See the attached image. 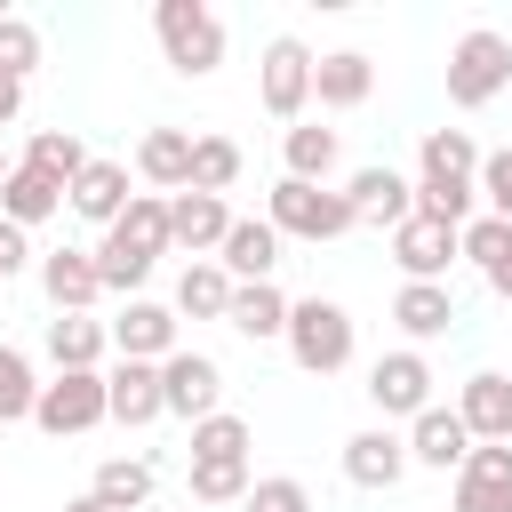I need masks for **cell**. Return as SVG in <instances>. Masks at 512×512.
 <instances>
[{
  "mask_svg": "<svg viewBox=\"0 0 512 512\" xmlns=\"http://www.w3.org/2000/svg\"><path fill=\"white\" fill-rule=\"evenodd\" d=\"M88 256H96L104 296H136V288L152 280V264L168 256V200H160V192H136V200L120 208V224H112Z\"/></svg>",
  "mask_w": 512,
  "mask_h": 512,
  "instance_id": "obj_1",
  "label": "cell"
},
{
  "mask_svg": "<svg viewBox=\"0 0 512 512\" xmlns=\"http://www.w3.org/2000/svg\"><path fill=\"white\" fill-rule=\"evenodd\" d=\"M280 344H288V360L304 368V376H336V368H352V312L336 304V296H304V304H288V328H280Z\"/></svg>",
  "mask_w": 512,
  "mask_h": 512,
  "instance_id": "obj_2",
  "label": "cell"
},
{
  "mask_svg": "<svg viewBox=\"0 0 512 512\" xmlns=\"http://www.w3.org/2000/svg\"><path fill=\"white\" fill-rule=\"evenodd\" d=\"M152 32H160V48H168V64L184 80H208L224 64V16L208 0H160L152 8Z\"/></svg>",
  "mask_w": 512,
  "mask_h": 512,
  "instance_id": "obj_3",
  "label": "cell"
},
{
  "mask_svg": "<svg viewBox=\"0 0 512 512\" xmlns=\"http://www.w3.org/2000/svg\"><path fill=\"white\" fill-rule=\"evenodd\" d=\"M264 224L280 232V240H344L352 232V208H344V192L336 184H296V176H280L272 184V200H264Z\"/></svg>",
  "mask_w": 512,
  "mask_h": 512,
  "instance_id": "obj_4",
  "label": "cell"
},
{
  "mask_svg": "<svg viewBox=\"0 0 512 512\" xmlns=\"http://www.w3.org/2000/svg\"><path fill=\"white\" fill-rule=\"evenodd\" d=\"M504 88H512V40L488 32V24H472V32L448 48V104H456V112H480V104H496Z\"/></svg>",
  "mask_w": 512,
  "mask_h": 512,
  "instance_id": "obj_5",
  "label": "cell"
},
{
  "mask_svg": "<svg viewBox=\"0 0 512 512\" xmlns=\"http://www.w3.org/2000/svg\"><path fill=\"white\" fill-rule=\"evenodd\" d=\"M32 424L48 440H72V432H96L104 424V368H56L32 400Z\"/></svg>",
  "mask_w": 512,
  "mask_h": 512,
  "instance_id": "obj_6",
  "label": "cell"
},
{
  "mask_svg": "<svg viewBox=\"0 0 512 512\" xmlns=\"http://www.w3.org/2000/svg\"><path fill=\"white\" fill-rule=\"evenodd\" d=\"M256 96H264L272 120H304V112H312V48H304L296 32L264 40V56H256Z\"/></svg>",
  "mask_w": 512,
  "mask_h": 512,
  "instance_id": "obj_7",
  "label": "cell"
},
{
  "mask_svg": "<svg viewBox=\"0 0 512 512\" xmlns=\"http://www.w3.org/2000/svg\"><path fill=\"white\" fill-rule=\"evenodd\" d=\"M224 408V368L208 360V352H168L160 360V416H184V424H200V416H216Z\"/></svg>",
  "mask_w": 512,
  "mask_h": 512,
  "instance_id": "obj_8",
  "label": "cell"
},
{
  "mask_svg": "<svg viewBox=\"0 0 512 512\" xmlns=\"http://www.w3.org/2000/svg\"><path fill=\"white\" fill-rule=\"evenodd\" d=\"M344 208H352V224H384V232H400V224L416 216V184H408L392 160H368V168L344 176Z\"/></svg>",
  "mask_w": 512,
  "mask_h": 512,
  "instance_id": "obj_9",
  "label": "cell"
},
{
  "mask_svg": "<svg viewBox=\"0 0 512 512\" xmlns=\"http://www.w3.org/2000/svg\"><path fill=\"white\" fill-rule=\"evenodd\" d=\"M368 400H376V416L392 424V416H424L432 408V360L416 352V344H400V352H384L376 368H368Z\"/></svg>",
  "mask_w": 512,
  "mask_h": 512,
  "instance_id": "obj_10",
  "label": "cell"
},
{
  "mask_svg": "<svg viewBox=\"0 0 512 512\" xmlns=\"http://www.w3.org/2000/svg\"><path fill=\"white\" fill-rule=\"evenodd\" d=\"M456 416H464L472 448H512V376H496V368L464 376V392H456Z\"/></svg>",
  "mask_w": 512,
  "mask_h": 512,
  "instance_id": "obj_11",
  "label": "cell"
},
{
  "mask_svg": "<svg viewBox=\"0 0 512 512\" xmlns=\"http://www.w3.org/2000/svg\"><path fill=\"white\" fill-rule=\"evenodd\" d=\"M112 352L120 360H168L176 352V304H152V296H128L120 320H112Z\"/></svg>",
  "mask_w": 512,
  "mask_h": 512,
  "instance_id": "obj_12",
  "label": "cell"
},
{
  "mask_svg": "<svg viewBox=\"0 0 512 512\" xmlns=\"http://www.w3.org/2000/svg\"><path fill=\"white\" fill-rule=\"evenodd\" d=\"M128 200H136V192H128V168H120V160H96V152H88V168H80L72 192H64V208H72L80 224H96V232H112Z\"/></svg>",
  "mask_w": 512,
  "mask_h": 512,
  "instance_id": "obj_13",
  "label": "cell"
},
{
  "mask_svg": "<svg viewBox=\"0 0 512 512\" xmlns=\"http://www.w3.org/2000/svg\"><path fill=\"white\" fill-rule=\"evenodd\" d=\"M224 232H232V208L216 192H168V248H192V264H200L224 248Z\"/></svg>",
  "mask_w": 512,
  "mask_h": 512,
  "instance_id": "obj_14",
  "label": "cell"
},
{
  "mask_svg": "<svg viewBox=\"0 0 512 512\" xmlns=\"http://www.w3.org/2000/svg\"><path fill=\"white\" fill-rule=\"evenodd\" d=\"M464 248H456V224H432V216H408L400 232H392V264L408 272V280H440L448 288V264H456Z\"/></svg>",
  "mask_w": 512,
  "mask_h": 512,
  "instance_id": "obj_15",
  "label": "cell"
},
{
  "mask_svg": "<svg viewBox=\"0 0 512 512\" xmlns=\"http://www.w3.org/2000/svg\"><path fill=\"white\" fill-rule=\"evenodd\" d=\"M104 424H160V368L152 360H112L104 368Z\"/></svg>",
  "mask_w": 512,
  "mask_h": 512,
  "instance_id": "obj_16",
  "label": "cell"
},
{
  "mask_svg": "<svg viewBox=\"0 0 512 512\" xmlns=\"http://www.w3.org/2000/svg\"><path fill=\"white\" fill-rule=\"evenodd\" d=\"M368 88H376V64H368L360 48H328V56H312V104H320V112H360Z\"/></svg>",
  "mask_w": 512,
  "mask_h": 512,
  "instance_id": "obj_17",
  "label": "cell"
},
{
  "mask_svg": "<svg viewBox=\"0 0 512 512\" xmlns=\"http://www.w3.org/2000/svg\"><path fill=\"white\" fill-rule=\"evenodd\" d=\"M400 472H408V440L392 424H368V432L344 440V480L352 488H400Z\"/></svg>",
  "mask_w": 512,
  "mask_h": 512,
  "instance_id": "obj_18",
  "label": "cell"
},
{
  "mask_svg": "<svg viewBox=\"0 0 512 512\" xmlns=\"http://www.w3.org/2000/svg\"><path fill=\"white\" fill-rule=\"evenodd\" d=\"M216 264H224V280H232V288H248V280H272V264H280V232H272L264 216H232V232H224Z\"/></svg>",
  "mask_w": 512,
  "mask_h": 512,
  "instance_id": "obj_19",
  "label": "cell"
},
{
  "mask_svg": "<svg viewBox=\"0 0 512 512\" xmlns=\"http://www.w3.org/2000/svg\"><path fill=\"white\" fill-rule=\"evenodd\" d=\"M400 440H408V464H432V472H456V464L472 456L464 416H456V408H440V400H432V408H424V416H416Z\"/></svg>",
  "mask_w": 512,
  "mask_h": 512,
  "instance_id": "obj_20",
  "label": "cell"
},
{
  "mask_svg": "<svg viewBox=\"0 0 512 512\" xmlns=\"http://www.w3.org/2000/svg\"><path fill=\"white\" fill-rule=\"evenodd\" d=\"M456 512H512V448H472L456 464Z\"/></svg>",
  "mask_w": 512,
  "mask_h": 512,
  "instance_id": "obj_21",
  "label": "cell"
},
{
  "mask_svg": "<svg viewBox=\"0 0 512 512\" xmlns=\"http://www.w3.org/2000/svg\"><path fill=\"white\" fill-rule=\"evenodd\" d=\"M392 320H400V336L424 352L432 336H448V328H456V296H448L440 280H400V296H392Z\"/></svg>",
  "mask_w": 512,
  "mask_h": 512,
  "instance_id": "obj_22",
  "label": "cell"
},
{
  "mask_svg": "<svg viewBox=\"0 0 512 512\" xmlns=\"http://www.w3.org/2000/svg\"><path fill=\"white\" fill-rule=\"evenodd\" d=\"M40 288H48L56 312H96V296H104L88 248H56V256H40Z\"/></svg>",
  "mask_w": 512,
  "mask_h": 512,
  "instance_id": "obj_23",
  "label": "cell"
},
{
  "mask_svg": "<svg viewBox=\"0 0 512 512\" xmlns=\"http://www.w3.org/2000/svg\"><path fill=\"white\" fill-rule=\"evenodd\" d=\"M136 176L160 184V200L184 192V184H192V128H144V144H136Z\"/></svg>",
  "mask_w": 512,
  "mask_h": 512,
  "instance_id": "obj_24",
  "label": "cell"
},
{
  "mask_svg": "<svg viewBox=\"0 0 512 512\" xmlns=\"http://www.w3.org/2000/svg\"><path fill=\"white\" fill-rule=\"evenodd\" d=\"M104 352H112V328L96 312H56L48 320V360L56 368H104Z\"/></svg>",
  "mask_w": 512,
  "mask_h": 512,
  "instance_id": "obj_25",
  "label": "cell"
},
{
  "mask_svg": "<svg viewBox=\"0 0 512 512\" xmlns=\"http://www.w3.org/2000/svg\"><path fill=\"white\" fill-rule=\"evenodd\" d=\"M280 160H288V176H296V184H328V176H336V160H344V144H336V128L296 120V128L280 136Z\"/></svg>",
  "mask_w": 512,
  "mask_h": 512,
  "instance_id": "obj_26",
  "label": "cell"
},
{
  "mask_svg": "<svg viewBox=\"0 0 512 512\" xmlns=\"http://www.w3.org/2000/svg\"><path fill=\"white\" fill-rule=\"evenodd\" d=\"M224 328H240L248 344H272V336L288 328V296H280L272 280H248V288H232V304H224Z\"/></svg>",
  "mask_w": 512,
  "mask_h": 512,
  "instance_id": "obj_27",
  "label": "cell"
},
{
  "mask_svg": "<svg viewBox=\"0 0 512 512\" xmlns=\"http://www.w3.org/2000/svg\"><path fill=\"white\" fill-rule=\"evenodd\" d=\"M16 168H32V176H48L56 192H72V176L88 168V144H80L72 128H32V144H24Z\"/></svg>",
  "mask_w": 512,
  "mask_h": 512,
  "instance_id": "obj_28",
  "label": "cell"
},
{
  "mask_svg": "<svg viewBox=\"0 0 512 512\" xmlns=\"http://www.w3.org/2000/svg\"><path fill=\"white\" fill-rule=\"evenodd\" d=\"M416 176L472 184V176H480V144H472L464 128H424V144H416Z\"/></svg>",
  "mask_w": 512,
  "mask_h": 512,
  "instance_id": "obj_29",
  "label": "cell"
},
{
  "mask_svg": "<svg viewBox=\"0 0 512 512\" xmlns=\"http://www.w3.org/2000/svg\"><path fill=\"white\" fill-rule=\"evenodd\" d=\"M224 304H232V280H224L216 256H200V264L176 272V320H224Z\"/></svg>",
  "mask_w": 512,
  "mask_h": 512,
  "instance_id": "obj_30",
  "label": "cell"
},
{
  "mask_svg": "<svg viewBox=\"0 0 512 512\" xmlns=\"http://www.w3.org/2000/svg\"><path fill=\"white\" fill-rule=\"evenodd\" d=\"M56 208H64V192H56L48 176H32V168H8V176H0V216H8L16 232H32V224H48Z\"/></svg>",
  "mask_w": 512,
  "mask_h": 512,
  "instance_id": "obj_31",
  "label": "cell"
},
{
  "mask_svg": "<svg viewBox=\"0 0 512 512\" xmlns=\"http://www.w3.org/2000/svg\"><path fill=\"white\" fill-rule=\"evenodd\" d=\"M88 496L112 504V512H144V504H152V464H144V456H104L96 480H88Z\"/></svg>",
  "mask_w": 512,
  "mask_h": 512,
  "instance_id": "obj_32",
  "label": "cell"
},
{
  "mask_svg": "<svg viewBox=\"0 0 512 512\" xmlns=\"http://www.w3.org/2000/svg\"><path fill=\"white\" fill-rule=\"evenodd\" d=\"M232 184H240V144L232 136H192V184L184 192H216L224 200Z\"/></svg>",
  "mask_w": 512,
  "mask_h": 512,
  "instance_id": "obj_33",
  "label": "cell"
},
{
  "mask_svg": "<svg viewBox=\"0 0 512 512\" xmlns=\"http://www.w3.org/2000/svg\"><path fill=\"white\" fill-rule=\"evenodd\" d=\"M248 448H256V432H248V416H232V408H216V416H200V424H192V456L232 464V456H248Z\"/></svg>",
  "mask_w": 512,
  "mask_h": 512,
  "instance_id": "obj_34",
  "label": "cell"
},
{
  "mask_svg": "<svg viewBox=\"0 0 512 512\" xmlns=\"http://www.w3.org/2000/svg\"><path fill=\"white\" fill-rule=\"evenodd\" d=\"M248 488H256L248 456H232V464H216V456H192V496H200V504H240Z\"/></svg>",
  "mask_w": 512,
  "mask_h": 512,
  "instance_id": "obj_35",
  "label": "cell"
},
{
  "mask_svg": "<svg viewBox=\"0 0 512 512\" xmlns=\"http://www.w3.org/2000/svg\"><path fill=\"white\" fill-rule=\"evenodd\" d=\"M32 400H40V376L16 344H0V424H32Z\"/></svg>",
  "mask_w": 512,
  "mask_h": 512,
  "instance_id": "obj_36",
  "label": "cell"
},
{
  "mask_svg": "<svg viewBox=\"0 0 512 512\" xmlns=\"http://www.w3.org/2000/svg\"><path fill=\"white\" fill-rule=\"evenodd\" d=\"M32 64H40V24L0 16V80H32Z\"/></svg>",
  "mask_w": 512,
  "mask_h": 512,
  "instance_id": "obj_37",
  "label": "cell"
},
{
  "mask_svg": "<svg viewBox=\"0 0 512 512\" xmlns=\"http://www.w3.org/2000/svg\"><path fill=\"white\" fill-rule=\"evenodd\" d=\"M240 512H312V488H304L296 472H272V480H256V488L240 496Z\"/></svg>",
  "mask_w": 512,
  "mask_h": 512,
  "instance_id": "obj_38",
  "label": "cell"
},
{
  "mask_svg": "<svg viewBox=\"0 0 512 512\" xmlns=\"http://www.w3.org/2000/svg\"><path fill=\"white\" fill-rule=\"evenodd\" d=\"M472 184H480V200H488L480 216L512 224V144H504V152H480V176H472Z\"/></svg>",
  "mask_w": 512,
  "mask_h": 512,
  "instance_id": "obj_39",
  "label": "cell"
},
{
  "mask_svg": "<svg viewBox=\"0 0 512 512\" xmlns=\"http://www.w3.org/2000/svg\"><path fill=\"white\" fill-rule=\"evenodd\" d=\"M456 248H464V256L488 272V264H504V256H512V224H496V216H472V224L456 232Z\"/></svg>",
  "mask_w": 512,
  "mask_h": 512,
  "instance_id": "obj_40",
  "label": "cell"
},
{
  "mask_svg": "<svg viewBox=\"0 0 512 512\" xmlns=\"http://www.w3.org/2000/svg\"><path fill=\"white\" fill-rule=\"evenodd\" d=\"M24 264H32V240H24V232H16L8 216H0V280H16Z\"/></svg>",
  "mask_w": 512,
  "mask_h": 512,
  "instance_id": "obj_41",
  "label": "cell"
},
{
  "mask_svg": "<svg viewBox=\"0 0 512 512\" xmlns=\"http://www.w3.org/2000/svg\"><path fill=\"white\" fill-rule=\"evenodd\" d=\"M16 112H24V80H0V128H8Z\"/></svg>",
  "mask_w": 512,
  "mask_h": 512,
  "instance_id": "obj_42",
  "label": "cell"
},
{
  "mask_svg": "<svg viewBox=\"0 0 512 512\" xmlns=\"http://www.w3.org/2000/svg\"><path fill=\"white\" fill-rule=\"evenodd\" d=\"M480 280H488V288H496V296H504V304H512V256H504V264H488V272H480Z\"/></svg>",
  "mask_w": 512,
  "mask_h": 512,
  "instance_id": "obj_43",
  "label": "cell"
},
{
  "mask_svg": "<svg viewBox=\"0 0 512 512\" xmlns=\"http://www.w3.org/2000/svg\"><path fill=\"white\" fill-rule=\"evenodd\" d=\"M64 512H112V504H96V496H72V504H64Z\"/></svg>",
  "mask_w": 512,
  "mask_h": 512,
  "instance_id": "obj_44",
  "label": "cell"
},
{
  "mask_svg": "<svg viewBox=\"0 0 512 512\" xmlns=\"http://www.w3.org/2000/svg\"><path fill=\"white\" fill-rule=\"evenodd\" d=\"M8 168H16V160H8V152H0V176H8Z\"/></svg>",
  "mask_w": 512,
  "mask_h": 512,
  "instance_id": "obj_45",
  "label": "cell"
}]
</instances>
